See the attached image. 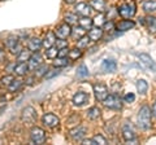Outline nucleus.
Masks as SVG:
<instances>
[{
	"mask_svg": "<svg viewBox=\"0 0 156 145\" xmlns=\"http://www.w3.org/2000/svg\"><path fill=\"white\" fill-rule=\"evenodd\" d=\"M117 12H119V14L122 18H126V20H128V18H131L136 12L135 2L134 0H124V2L120 4Z\"/></svg>",
	"mask_w": 156,
	"mask_h": 145,
	"instance_id": "nucleus-1",
	"label": "nucleus"
},
{
	"mask_svg": "<svg viewBox=\"0 0 156 145\" xmlns=\"http://www.w3.org/2000/svg\"><path fill=\"white\" fill-rule=\"evenodd\" d=\"M138 124L142 130H148L151 127V109L148 106H142L138 113Z\"/></svg>",
	"mask_w": 156,
	"mask_h": 145,
	"instance_id": "nucleus-2",
	"label": "nucleus"
},
{
	"mask_svg": "<svg viewBox=\"0 0 156 145\" xmlns=\"http://www.w3.org/2000/svg\"><path fill=\"white\" fill-rule=\"evenodd\" d=\"M104 103V106L108 109H113V110H119L122 108V103H121V100L119 96L116 95H111V96H107V97L103 100Z\"/></svg>",
	"mask_w": 156,
	"mask_h": 145,
	"instance_id": "nucleus-3",
	"label": "nucleus"
},
{
	"mask_svg": "<svg viewBox=\"0 0 156 145\" xmlns=\"http://www.w3.org/2000/svg\"><path fill=\"white\" fill-rule=\"evenodd\" d=\"M21 118H22L23 122H26L29 124L35 123V120H37V112H35V109H34L33 106H26V108L22 110Z\"/></svg>",
	"mask_w": 156,
	"mask_h": 145,
	"instance_id": "nucleus-4",
	"label": "nucleus"
},
{
	"mask_svg": "<svg viewBox=\"0 0 156 145\" xmlns=\"http://www.w3.org/2000/svg\"><path fill=\"white\" fill-rule=\"evenodd\" d=\"M30 137H31V141L34 144H43L46 140V133L42 128L39 127H34L30 132Z\"/></svg>",
	"mask_w": 156,
	"mask_h": 145,
	"instance_id": "nucleus-5",
	"label": "nucleus"
},
{
	"mask_svg": "<svg viewBox=\"0 0 156 145\" xmlns=\"http://www.w3.org/2000/svg\"><path fill=\"white\" fill-rule=\"evenodd\" d=\"M5 46L9 51H11L12 53H14V55H18V52L21 51V46H20V40H18V38L16 36H9L8 39L5 40Z\"/></svg>",
	"mask_w": 156,
	"mask_h": 145,
	"instance_id": "nucleus-6",
	"label": "nucleus"
},
{
	"mask_svg": "<svg viewBox=\"0 0 156 145\" xmlns=\"http://www.w3.org/2000/svg\"><path fill=\"white\" fill-rule=\"evenodd\" d=\"M94 93H95V97L99 100V101H103L107 96H108V88L107 86L103 83H99V84H95L94 86Z\"/></svg>",
	"mask_w": 156,
	"mask_h": 145,
	"instance_id": "nucleus-7",
	"label": "nucleus"
},
{
	"mask_svg": "<svg viewBox=\"0 0 156 145\" xmlns=\"http://www.w3.org/2000/svg\"><path fill=\"white\" fill-rule=\"evenodd\" d=\"M90 101V95L86 93V92H82V91H80V92H77L74 96H73V103H74L76 106H82L87 104Z\"/></svg>",
	"mask_w": 156,
	"mask_h": 145,
	"instance_id": "nucleus-8",
	"label": "nucleus"
},
{
	"mask_svg": "<svg viewBox=\"0 0 156 145\" xmlns=\"http://www.w3.org/2000/svg\"><path fill=\"white\" fill-rule=\"evenodd\" d=\"M72 32V29L69 23H64V25H60L56 29V34L55 35L58 38V39H66L68 36L70 35Z\"/></svg>",
	"mask_w": 156,
	"mask_h": 145,
	"instance_id": "nucleus-9",
	"label": "nucleus"
},
{
	"mask_svg": "<svg viewBox=\"0 0 156 145\" xmlns=\"http://www.w3.org/2000/svg\"><path fill=\"white\" fill-rule=\"evenodd\" d=\"M43 123H44L47 127H55V126L58 124V122H60V119H58L55 114H52V113H48V114H44L43 115Z\"/></svg>",
	"mask_w": 156,
	"mask_h": 145,
	"instance_id": "nucleus-10",
	"label": "nucleus"
},
{
	"mask_svg": "<svg viewBox=\"0 0 156 145\" xmlns=\"http://www.w3.org/2000/svg\"><path fill=\"white\" fill-rule=\"evenodd\" d=\"M91 11H92L91 7L89 5V4H86V3H80V4H77L76 5V13L81 14L82 17H90Z\"/></svg>",
	"mask_w": 156,
	"mask_h": 145,
	"instance_id": "nucleus-11",
	"label": "nucleus"
},
{
	"mask_svg": "<svg viewBox=\"0 0 156 145\" xmlns=\"http://www.w3.org/2000/svg\"><path fill=\"white\" fill-rule=\"evenodd\" d=\"M140 62L147 67V69H152V70H156V64L154 62V60L151 59V57L148 55H146V53H140V55H138Z\"/></svg>",
	"mask_w": 156,
	"mask_h": 145,
	"instance_id": "nucleus-12",
	"label": "nucleus"
},
{
	"mask_svg": "<svg viewBox=\"0 0 156 145\" xmlns=\"http://www.w3.org/2000/svg\"><path fill=\"white\" fill-rule=\"evenodd\" d=\"M122 136H124V139L126 140V141H131V140L135 139V132H134L133 127H131L129 123L124 124V127H122Z\"/></svg>",
	"mask_w": 156,
	"mask_h": 145,
	"instance_id": "nucleus-13",
	"label": "nucleus"
},
{
	"mask_svg": "<svg viewBox=\"0 0 156 145\" xmlns=\"http://www.w3.org/2000/svg\"><path fill=\"white\" fill-rule=\"evenodd\" d=\"M100 67H101V71H104V72H113L117 69V64L113 60H104L101 62Z\"/></svg>",
	"mask_w": 156,
	"mask_h": 145,
	"instance_id": "nucleus-14",
	"label": "nucleus"
},
{
	"mask_svg": "<svg viewBox=\"0 0 156 145\" xmlns=\"http://www.w3.org/2000/svg\"><path fill=\"white\" fill-rule=\"evenodd\" d=\"M86 132H87V130L85 127H77V128H73L70 131V136H72L73 140L78 141V140H82L85 137Z\"/></svg>",
	"mask_w": 156,
	"mask_h": 145,
	"instance_id": "nucleus-15",
	"label": "nucleus"
},
{
	"mask_svg": "<svg viewBox=\"0 0 156 145\" xmlns=\"http://www.w3.org/2000/svg\"><path fill=\"white\" fill-rule=\"evenodd\" d=\"M142 22H143V25L147 26L148 29V31L150 32H156V17H152V16H148V17H146V18H142Z\"/></svg>",
	"mask_w": 156,
	"mask_h": 145,
	"instance_id": "nucleus-16",
	"label": "nucleus"
},
{
	"mask_svg": "<svg viewBox=\"0 0 156 145\" xmlns=\"http://www.w3.org/2000/svg\"><path fill=\"white\" fill-rule=\"evenodd\" d=\"M42 64V57L39 53H35V55H33L30 56V59H29V69H31V70H35L37 67Z\"/></svg>",
	"mask_w": 156,
	"mask_h": 145,
	"instance_id": "nucleus-17",
	"label": "nucleus"
},
{
	"mask_svg": "<svg viewBox=\"0 0 156 145\" xmlns=\"http://www.w3.org/2000/svg\"><path fill=\"white\" fill-rule=\"evenodd\" d=\"M89 5H90L92 9L98 11V12H104V11H105L107 3H105V0H90Z\"/></svg>",
	"mask_w": 156,
	"mask_h": 145,
	"instance_id": "nucleus-18",
	"label": "nucleus"
},
{
	"mask_svg": "<svg viewBox=\"0 0 156 145\" xmlns=\"http://www.w3.org/2000/svg\"><path fill=\"white\" fill-rule=\"evenodd\" d=\"M55 43H56V35H55V32L50 31V32H47L44 40L42 42V46L46 47V48H50L52 46H55Z\"/></svg>",
	"mask_w": 156,
	"mask_h": 145,
	"instance_id": "nucleus-19",
	"label": "nucleus"
},
{
	"mask_svg": "<svg viewBox=\"0 0 156 145\" xmlns=\"http://www.w3.org/2000/svg\"><path fill=\"white\" fill-rule=\"evenodd\" d=\"M42 47V40L39 38H31L27 43V48L30 49V52H38Z\"/></svg>",
	"mask_w": 156,
	"mask_h": 145,
	"instance_id": "nucleus-20",
	"label": "nucleus"
},
{
	"mask_svg": "<svg viewBox=\"0 0 156 145\" xmlns=\"http://www.w3.org/2000/svg\"><path fill=\"white\" fill-rule=\"evenodd\" d=\"M101 36H103V30H101L100 27L91 29L90 32H89V38L92 42H98L99 39H101Z\"/></svg>",
	"mask_w": 156,
	"mask_h": 145,
	"instance_id": "nucleus-21",
	"label": "nucleus"
},
{
	"mask_svg": "<svg viewBox=\"0 0 156 145\" xmlns=\"http://www.w3.org/2000/svg\"><path fill=\"white\" fill-rule=\"evenodd\" d=\"M27 70H29V66L26 62H18V64L14 66V72L20 76H23L27 74Z\"/></svg>",
	"mask_w": 156,
	"mask_h": 145,
	"instance_id": "nucleus-22",
	"label": "nucleus"
},
{
	"mask_svg": "<svg viewBox=\"0 0 156 145\" xmlns=\"http://www.w3.org/2000/svg\"><path fill=\"white\" fill-rule=\"evenodd\" d=\"M134 26H135V23L133 21L124 20V21H121L119 25H117V30H120V31H128V30H130V29H133Z\"/></svg>",
	"mask_w": 156,
	"mask_h": 145,
	"instance_id": "nucleus-23",
	"label": "nucleus"
},
{
	"mask_svg": "<svg viewBox=\"0 0 156 145\" xmlns=\"http://www.w3.org/2000/svg\"><path fill=\"white\" fill-rule=\"evenodd\" d=\"M136 91H138L139 95H144L147 93L148 91V83L144 79H139L136 80Z\"/></svg>",
	"mask_w": 156,
	"mask_h": 145,
	"instance_id": "nucleus-24",
	"label": "nucleus"
},
{
	"mask_svg": "<svg viewBox=\"0 0 156 145\" xmlns=\"http://www.w3.org/2000/svg\"><path fill=\"white\" fill-rule=\"evenodd\" d=\"M30 49H21L18 52L17 55V60L20 62H25V61H29V59H30Z\"/></svg>",
	"mask_w": 156,
	"mask_h": 145,
	"instance_id": "nucleus-25",
	"label": "nucleus"
},
{
	"mask_svg": "<svg viewBox=\"0 0 156 145\" xmlns=\"http://www.w3.org/2000/svg\"><path fill=\"white\" fill-rule=\"evenodd\" d=\"M21 87H22V80H20V79H13L12 83L8 86V89H9V92H17V91L21 88Z\"/></svg>",
	"mask_w": 156,
	"mask_h": 145,
	"instance_id": "nucleus-26",
	"label": "nucleus"
},
{
	"mask_svg": "<svg viewBox=\"0 0 156 145\" xmlns=\"http://www.w3.org/2000/svg\"><path fill=\"white\" fill-rule=\"evenodd\" d=\"M92 25H94V23H92V20H90V17H82V18H80V26L83 27L85 30H90Z\"/></svg>",
	"mask_w": 156,
	"mask_h": 145,
	"instance_id": "nucleus-27",
	"label": "nucleus"
},
{
	"mask_svg": "<svg viewBox=\"0 0 156 145\" xmlns=\"http://www.w3.org/2000/svg\"><path fill=\"white\" fill-rule=\"evenodd\" d=\"M70 35L74 38V39H81L82 36H85V29L83 27H74L70 32Z\"/></svg>",
	"mask_w": 156,
	"mask_h": 145,
	"instance_id": "nucleus-28",
	"label": "nucleus"
},
{
	"mask_svg": "<svg viewBox=\"0 0 156 145\" xmlns=\"http://www.w3.org/2000/svg\"><path fill=\"white\" fill-rule=\"evenodd\" d=\"M100 109L96 108V106H92V108L89 109V112H87V117H89L90 119H96L100 117Z\"/></svg>",
	"mask_w": 156,
	"mask_h": 145,
	"instance_id": "nucleus-29",
	"label": "nucleus"
},
{
	"mask_svg": "<svg viewBox=\"0 0 156 145\" xmlns=\"http://www.w3.org/2000/svg\"><path fill=\"white\" fill-rule=\"evenodd\" d=\"M92 23L96 26V27H101L105 23V16L103 14V12H100V14H98V16L92 20Z\"/></svg>",
	"mask_w": 156,
	"mask_h": 145,
	"instance_id": "nucleus-30",
	"label": "nucleus"
},
{
	"mask_svg": "<svg viewBox=\"0 0 156 145\" xmlns=\"http://www.w3.org/2000/svg\"><path fill=\"white\" fill-rule=\"evenodd\" d=\"M143 9L146 12H148V13L155 12L156 11V2H155V0H148V2H144Z\"/></svg>",
	"mask_w": 156,
	"mask_h": 145,
	"instance_id": "nucleus-31",
	"label": "nucleus"
},
{
	"mask_svg": "<svg viewBox=\"0 0 156 145\" xmlns=\"http://www.w3.org/2000/svg\"><path fill=\"white\" fill-rule=\"evenodd\" d=\"M47 70H48V67H47V65H39L38 67H37V69H35V74H34V75H35L37 76V78H41V76H44V74H46V72H47Z\"/></svg>",
	"mask_w": 156,
	"mask_h": 145,
	"instance_id": "nucleus-32",
	"label": "nucleus"
},
{
	"mask_svg": "<svg viewBox=\"0 0 156 145\" xmlns=\"http://www.w3.org/2000/svg\"><path fill=\"white\" fill-rule=\"evenodd\" d=\"M57 52H58L57 47L52 46V47H50V48H47V51H46V57H47V59H55V57L57 56Z\"/></svg>",
	"mask_w": 156,
	"mask_h": 145,
	"instance_id": "nucleus-33",
	"label": "nucleus"
},
{
	"mask_svg": "<svg viewBox=\"0 0 156 145\" xmlns=\"http://www.w3.org/2000/svg\"><path fill=\"white\" fill-rule=\"evenodd\" d=\"M68 56H69V59H70V60H77V59H80V57L82 56V51L80 49V48H76V49L69 51Z\"/></svg>",
	"mask_w": 156,
	"mask_h": 145,
	"instance_id": "nucleus-34",
	"label": "nucleus"
},
{
	"mask_svg": "<svg viewBox=\"0 0 156 145\" xmlns=\"http://www.w3.org/2000/svg\"><path fill=\"white\" fill-rule=\"evenodd\" d=\"M77 75L80 76V78H85V76H89V70H87L86 65H81L80 67H78Z\"/></svg>",
	"mask_w": 156,
	"mask_h": 145,
	"instance_id": "nucleus-35",
	"label": "nucleus"
},
{
	"mask_svg": "<svg viewBox=\"0 0 156 145\" xmlns=\"http://www.w3.org/2000/svg\"><path fill=\"white\" fill-rule=\"evenodd\" d=\"M89 43H90V38L89 36H82L81 39H78V48H86L89 47Z\"/></svg>",
	"mask_w": 156,
	"mask_h": 145,
	"instance_id": "nucleus-36",
	"label": "nucleus"
},
{
	"mask_svg": "<svg viewBox=\"0 0 156 145\" xmlns=\"http://www.w3.org/2000/svg\"><path fill=\"white\" fill-rule=\"evenodd\" d=\"M53 65H55L56 67L66 66V65H68V59H66V57H57L56 61L53 62Z\"/></svg>",
	"mask_w": 156,
	"mask_h": 145,
	"instance_id": "nucleus-37",
	"label": "nucleus"
},
{
	"mask_svg": "<svg viewBox=\"0 0 156 145\" xmlns=\"http://www.w3.org/2000/svg\"><path fill=\"white\" fill-rule=\"evenodd\" d=\"M64 20H65V22H66V23H69V25H73V23H76V22H77L78 18H77L76 14H73V13H68V14H65Z\"/></svg>",
	"mask_w": 156,
	"mask_h": 145,
	"instance_id": "nucleus-38",
	"label": "nucleus"
},
{
	"mask_svg": "<svg viewBox=\"0 0 156 145\" xmlns=\"http://www.w3.org/2000/svg\"><path fill=\"white\" fill-rule=\"evenodd\" d=\"M60 74V70L58 69H52V70H50V71H47L46 74H44V78L46 79H51V78H53V76H56V75H58Z\"/></svg>",
	"mask_w": 156,
	"mask_h": 145,
	"instance_id": "nucleus-39",
	"label": "nucleus"
},
{
	"mask_svg": "<svg viewBox=\"0 0 156 145\" xmlns=\"http://www.w3.org/2000/svg\"><path fill=\"white\" fill-rule=\"evenodd\" d=\"M92 140H94L95 144H100V145H105L107 144V140L101 136V135H95V136L92 137Z\"/></svg>",
	"mask_w": 156,
	"mask_h": 145,
	"instance_id": "nucleus-40",
	"label": "nucleus"
},
{
	"mask_svg": "<svg viewBox=\"0 0 156 145\" xmlns=\"http://www.w3.org/2000/svg\"><path fill=\"white\" fill-rule=\"evenodd\" d=\"M14 78H13V75H5L4 78H2V86H5V87H8L9 84L12 83V80H13Z\"/></svg>",
	"mask_w": 156,
	"mask_h": 145,
	"instance_id": "nucleus-41",
	"label": "nucleus"
},
{
	"mask_svg": "<svg viewBox=\"0 0 156 145\" xmlns=\"http://www.w3.org/2000/svg\"><path fill=\"white\" fill-rule=\"evenodd\" d=\"M68 53H69V49H68V47H64V48H61V49H58L57 57H68Z\"/></svg>",
	"mask_w": 156,
	"mask_h": 145,
	"instance_id": "nucleus-42",
	"label": "nucleus"
},
{
	"mask_svg": "<svg viewBox=\"0 0 156 145\" xmlns=\"http://www.w3.org/2000/svg\"><path fill=\"white\" fill-rule=\"evenodd\" d=\"M103 26H104V30H105V31H109V32H111V31H113V30H115V23L112 22V21L105 22Z\"/></svg>",
	"mask_w": 156,
	"mask_h": 145,
	"instance_id": "nucleus-43",
	"label": "nucleus"
},
{
	"mask_svg": "<svg viewBox=\"0 0 156 145\" xmlns=\"http://www.w3.org/2000/svg\"><path fill=\"white\" fill-rule=\"evenodd\" d=\"M124 100H125V103H129V104L134 103L135 95H134V93H126V95H125V97H124Z\"/></svg>",
	"mask_w": 156,
	"mask_h": 145,
	"instance_id": "nucleus-44",
	"label": "nucleus"
},
{
	"mask_svg": "<svg viewBox=\"0 0 156 145\" xmlns=\"http://www.w3.org/2000/svg\"><path fill=\"white\" fill-rule=\"evenodd\" d=\"M57 49H61V48H64V47H68V43L65 42V40H57Z\"/></svg>",
	"mask_w": 156,
	"mask_h": 145,
	"instance_id": "nucleus-45",
	"label": "nucleus"
},
{
	"mask_svg": "<svg viewBox=\"0 0 156 145\" xmlns=\"http://www.w3.org/2000/svg\"><path fill=\"white\" fill-rule=\"evenodd\" d=\"M82 144L83 145H95V143H94V140H83V141H82Z\"/></svg>",
	"mask_w": 156,
	"mask_h": 145,
	"instance_id": "nucleus-46",
	"label": "nucleus"
},
{
	"mask_svg": "<svg viewBox=\"0 0 156 145\" xmlns=\"http://www.w3.org/2000/svg\"><path fill=\"white\" fill-rule=\"evenodd\" d=\"M152 114H154V117L156 118V103H155L154 106H152Z\"/></svg>",
	"mask_w": 156,
	"mask_h": 145,
	"instance_id": "nucleus-47",
	"label": "nucleus"
},
{
	"mask_svg": "<svg viewBox=\"0 0 156 145\" xmlns=\"http://www.w3.org/2000/svg\"><path fill=\"white\" fill-rule=\"evenodd\" d=\"M3 59H4V51L0 49V61H3Z\"/></svg>",
	"mask_w": 156,
	"mask_h": 145,
	"instance_id": "nucleus-48",
	"label": "nucleus"
},
{
	"mask_svg": "<svg viewBox=\"0 0 156 145\" xmlns=\"http://www.w3.org/2000/svg\"><path fill=\"white\" fill-rule=\"evenodd\" d=\"M74 2H76V0H65V3H68V4H73Z\"/></svg>",
	"mask_w": 156,
	"mask_h": 145,
	"instance_id": "nucleus-49",
	"label": "nucleus"
}]
</instances>
